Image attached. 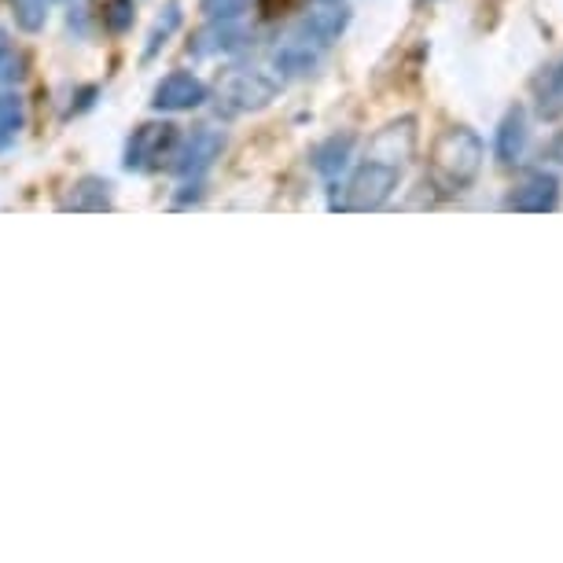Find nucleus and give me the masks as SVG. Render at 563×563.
I'll list each match as a JSON object with an SVG mask.
<instances>
[{
  "mask_svg": "<svg viewBox=\"0 0 563 563\" xmlns=\"http://www.w3.org/2000/svg\"><path fill=\"white\" fill-rule=\"evenodd\" d=\"M155 111H192L207 103V85L196 74H169L155 85Z\"/></svg>",
  "mask_w": 563,
  "mask_h": 563,
  "instance_id": "9",
  "label": "nucleus"
},
{
  "mask_svg": "<svg viewBox=\"0 0 563 563\" xmlns=\"http://www.w3.org/2000/svg\"><path fill=\"white\" fill-rule=\"evenodd\" d=\"M247 8V0H203V12L210 23H232Z\"/></svg>",
  "mask_w": 563,
  "mask_h": 563,
  "instance_id": "16",
  "label": "nucleus"
},
{
  "mask_svg": "<svg viewBox=\"0 0 563 563\" xmlns=\"http://www.w3.org/2000/svg\"><path fill=\"white\" fill-rule=\"evenodd\" d=\"M19 130H23V100L12 92H0V152L15 141Z\"/></svg>",
  "mask_w": 563,
  "mask_h": 563,
  "instance_id": "14",
  "label": "nucleus"
},
{
  "mask_svg": "<svg viewBox=\"0 0 563 563\" xmlns=\"http://www.w3.org/2000/svg\"><path fill=\"white\" fill-rule=\"evenodd\" d=\"M177 147H180L177 125H169V122L141 125V130L130 136V147H125V166L130 169H158L163 163H169V158H177Z\"/></svg>",
  "mask_w": 563,
  "mask_h": 563,
  "instance_id": "5",
  "label": "nucleus"
},
{
  "mask_svg": "<svg viewBox=\"0 0 563 563\" xmlns=\"http://www.w3.org/2000/svg\"><path fill=\"white\" fill-rule=\"evenodd\" d=\"M412 152H417V119H395V122H387L376 136H372L365 155L406 169Z\"/></svg>",
  "mask_w": 563,
  "mask_h": 563,
  "instance_id": "6",
  "label": "nucleus"
},
{
  "mask_svg": "<svg viewBox=\"0 0 563 563\" xmlns=\"http://www.w3.org/2000/svg\"><path fill=\"white\" fill-rule=\"evenodd\" d=\"M280 85H284L280 74H269L262 67H236L218 85V103L229 114L258 111L265 103H273V97L280 92Z\"/></svg>",
  "mask_w": 563,
  "mask_h": 563,
  "instance_id": "4",
  "label": "nucleus"
},
{
  "mask_svg": "<svg viewBox=\"0 0 563 563\" xmlns=\"http://www.w3.org/2000/svg\"><path fill=\"white\" fill-rule=\"evenodd\" d=\"M534 111H538V119H545V122L563 119V59L538 78Z\"/></svg>",
  "mask_w": 563,
  "mask_h": 563,
  "instance_id": "11",
  "label": "nucleus"
},
{
  "mask_svg": "<svg viewBox=\"0 0 563 563\" xmlns=\"http://www.w3.org/2000/svg\"><path fill=\"white\" fill-rule=\"evenodd\" d=\"M527 144H530V130H527V111L523 108H512L497 125V136H494V155L501 166H516L519 158L527 155Z\"/></svg>",
  "mask_w": 563,
  "mask_h": 563,
  "instance_id": "10",
  "label": "nucleus"
},
{
  "mask_svg": "<svg viewBox=\"0 0 563 563\" xmlns=\"http://www.w3.org/2000/svg\"><path fill=\"white\" fill-rule=\"evenodd\" d=\"M401 180V169L390 163H379V158H361V166L350 174L343 196L335 199V210H346V214H368V210L387 207V199L395 196Z\"/></svg>",
  "mask_w": 563,
  "mask_h": 563,
  "instance_id": "3",
  "label": "nucleus"
},
{
  "mask_svg": "<svg viewBox=\"0 0 563 563\" xmlns=\"http://www.w3.org/2000/svg\"><path fill=\"white\" fill-rule=\"evenodd\" d=\"M350 147H354L350 136H332V141H328L321 152H317V169H321L324 177L343 174L346 163H350Z\"/></svg>",
  "mask_w": 563,
  "mask_h": 563,
  "instance_id": "13",
  "label": "nucleus"
},
{
  "mask_svg": "<svg viewBox=\"0 0 563 563\" xmlns=\"http://www.w3.org/2000/svg\"><path fill=\"white\" fill-rule=\"evenodd\" d=\"M177 23H180V8H177V4H169V8H166V23L158 19L155 30H152V37H147V56H155V48H158V45H166V37L174 34V26H177Z\"/></svg>",
  "mask_w": 563,
  "mask_h": 563,
  "instance_id": "17",
  "label": "nucleus"
},
{
  "mask_svg": "<svg viewBox=\"0 0 563 563\" xmlns=\"http://www.w3.org/2000/svg\"><path fill=\"white\" fill-rule=\"evenodd\" d=\"M63 210H111V185L97 177L78 180L70 199L63 203Z\"/></svg>",
  "mask_w": 563,
  "mask_h": 563,
  "instance_id": "12",
  "label": "nucleus"
},
{
  "mask_svg": "<svg viewBox=\"0 0 563 563\" xmlns=\"http://www.w3.org/2000/svg\"><path fill=\"white\" fill-rule=\"evenodd\" d=\"M343 26H346L343 8H324V12H313L288 41H284L280 48H276V74H280V78H288V74L313 70L317 59L328 52V45L343 34Z\"/></svg>",
  "mask_w": 563,
  "mask_h": 563,
  "instance_id": "2",
  "label": "nucleus"
},
{
  "mask_svg": "<svg viewBox=\"0 0 563 563\" xmlns=\"http://www.w3.org/2000/svg\"><path fill=\"white\" fill-rule=\"evenodd\" d=\"M508 210L519 214H552L560 207V180L552 174H530L523 185L508 196Z\"/></svg>",
  "mask_w": 563,
  "mask_h": 563,
  "instance_id": "8",
  "label": "nucleus"
},
{
  "mask_svg": "<svg viewBox=\"0 0 563 563\" xmlns=\"http://www.w3.org/2000/svg\"><path fill=\"white\" fill-rule=\"evenodd\" d=\"M19 74H23V59H19V52L0 45V85H15Z\"/></svg>",
  "mask_w": 563,
  "mask_h": 563,
  "instance_id": "18",
  "label": "nucleus"
},
{
  "mask_svg": "<svg viewBox=\"0 0 563 563\" xmlns=\"http://www.w3.org/2000/svg\"><path fill=\"white\" fill-rule=\"evenodd\" d=\"M221 152H225V133H218L214 125H199V130L177 147V169L185 177H203Z\"/></svg>",
  "mask_w": 563,
  "mask_h": 563,
  "instance_id": "7",
  "label": "nucleus"
},
{
  "mask_svg": "<svg viewBox=\"0 0 563 563\" xmlns=\"http://www.w3.org/2000/svg\"><path fill=\"white\" fill-rule=\"evenodd\" d=\"M12 15L26 34H37L48 23V0H12Z\"/></svg>",
  "mask_w": 563,
  "mask_h": 563,
  "instance_id": "15",
  "label": "nucleus"
},
{
  "mask_svg": "<svg viewBox=\"0 0 563 563\" xmlns=\"http://www.w3.org/2000/svg\"><path fill=\"white\" fill-rule=\"evenodd\" d=\"M486 158L483 136L467 125H450L434 136L431 155H428V185L439 192L442 199H453L467 192L475 185Z\"/></svg>",
  "mask_w": 563,
  "mask_h": 563,
  "instance_id": "1",
  "label": "nucleus"
}]
</instances>
